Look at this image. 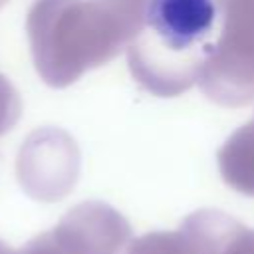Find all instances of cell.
Here are the masks:
<instances>
[{"mask_svg": "<svg viewBox=\"0 0 254 254\" xmlns=\"http://www.w3.org/2000/svg\"><path fill=\"white\" fill-rule=\"evenodd\" d=\"M139 44L167 58H196L214 46L220 22L216 0H147Z\"/></svg>", "mask_w": 254, "mask_h": 254, "instance_id": "6da1fadb", "label": "cell"}]
</instances>
